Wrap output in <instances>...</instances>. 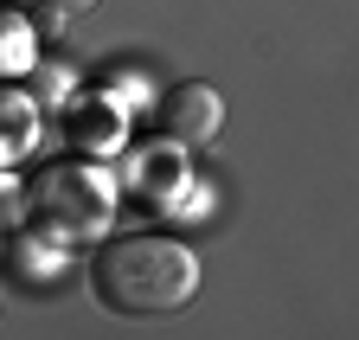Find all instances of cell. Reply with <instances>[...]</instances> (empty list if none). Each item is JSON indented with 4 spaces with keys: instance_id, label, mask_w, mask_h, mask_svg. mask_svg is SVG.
I'll return each mask as SVG.
<instances>
[{
    "instance_id": "4",
    "label": "cell",
    "mask_w": 359,
    "mask_h": 340,
    "mask_svg": "<svg viewBox=\"0 0 359 340\" xmlns=\"http://www.w3.org/2000/svg\"><path fill=\"white\" fill-rule=\"evenodd\" d=\"M65 142H71V154H116L122 148V103L116 97H77L65 109Z\"/></svg>"
},
{
    "instance_id": "3",
    "label": "cell",
    "mask_w": 359,
    "mask_h": 340,
    "mask_svg": "<svg viewBox=\"0 0 359 340\" xmlns=\"http://www.w3.org/2000/svg\"><path fill=\"white\" fill-rule=\"evenodd\" d=\"M224 129V97L212 83H173L161 97V135L167 148H205Z\"/></svg>"
},
{
    "instance_id": "5",
    "label": "cell",
    "mask_w": 359,
    "mask_h": 340,
    "mask_svg": "<svg viewBox=\"0 0 359 340\" xmlns=\"http://www.w3.org/2000/svg\"><path fill=\"white\" fill-rule=\"evenodd\" d=\"M39 142V103L20 90V83H0V167L26 161Z\"/></svg>"
},
{
    "instance_id": "6",
    "label": "cell",
    "mask_w": 359,
    "mask_h": 340,
    "mask_svg": "<svg viewBox=\"0 0 359 340\" xmlns=\"http://www.w3.org/2000/svg\"><path fill=\"white\" fill-rule=\"evenodd\" d=\"M32 64H39V46H32V26H26V13L0 7V83H20Z\"/></svg>"
},
{
    "instance_id": "1",
    "label": "cell",
    "mask_w": 359,
    "mask_h": 340,
    "mask_svg": "<svg viewBox=\"0 0 359 340\" xmlns=\"http://www.w3.org/2000/svg\"><path fill=\"white\" fill-rule=\"evenodd\" d=\"M90 295L116 321H167L199 295V257L167 231L109 238L90 257Z\"/></svg>"
},
{
    "instance_id": "2",
    "label": "cell",
    "mask_w": 359,
    "mask_h": 340,
    "mask_svg": "<svg viewBox=\"0 0 359 340\" xmlns=\"http://www.w3.org/2000/svg\"><path fill=\"white\" fill-rule=\"evenodd\" d=\"M26 212L45 238H103L116 219V180L97 161H45L26 186Z\"/></svg>"
},
{
    "instance_id": "7",
    "label": "cell",
    "mask_w": 359,
    "mask_h": 340,
    "mask_svg": "<svg viewBox=\"0 0 359 340\" xmlns=\"http://www.w3.org/2000/svg\"><path fill=\"white\" fill-rule=\"evenodd\" d=\"M45 7H52V13H65V20H77V13H90V7H97V0H45Z\"/></svg>"
}]
</instances>
